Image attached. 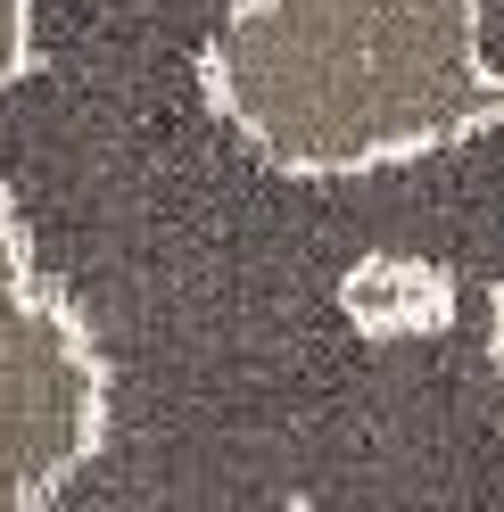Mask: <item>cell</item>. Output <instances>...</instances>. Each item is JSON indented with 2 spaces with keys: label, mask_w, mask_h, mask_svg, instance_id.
Listing matches in <instances>:
<instances>
[{
  "label": "cell",
  "mask_w": 504,
  "mask_h": 512,
  "mask_svg": "<svg viewBox=\"0 0 504 512\" xmlns=\"http://www.w3.org/2000/svg\"><path fill=\"white\" fill-rule=\"evenodd\" d=\"M232 0H25L0 215L91 356L42 512L504 504V108L306 174L232 124Z\"/></svg>",
  "instance_id": "cell-1"
},
{
  "label": "cell",
  "mask_w": 504,
  "mask_h": 512,
  "mask_svg": "<svg viewBox=\"0 0 504 512\" xmlns=\"http://www.w3.org/2000/svg\"><path fill=\"white\" fill-rule=\"evenodd\" d=\"M207 83L281 166L339 174L447 141L504 108L480 67V0H232Z\"/></svg>",
  "instance_id": "cell-2"
},
{
  "label": "cell",
  "mask_w": 504,
  "mask_h": 512,
  "mask_svg": "<svg viewBox=\"0 0 504 512\" xmlns=\"http://www.w3.org/2000/svg\"><path fill=\"white\" fill-rule=\"evenodd\" d=\"M91 446V356L17 265L0 215V512L50 504Z\"/></svg>",
  "instance_id": "cell-3"
},
{
  "label": "cell",
  "mask_w": 504,
  "mask_h": 512,
  "mask_svg": "<svg viewBox=\"0 0 504 512\" xmlns=\"http://www.w3.org/2000/svg\"><path fill=\"white\" fill-rule=\"evenodd\" d=\"M25 58V0H0V75Z\"/></svg>",
  "instance_id": "cell-4"
}]
</instances>
